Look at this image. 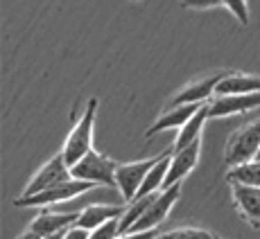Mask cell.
<instances>
[{
    "label": "cell",
    "instance_id": "cell-25",
    "mask_svg": "<svg viewBox=\"0 0 260 239\" xmlns=\"http://www.w3.org/2000/svg\"><path fill=\"white\" fill-rule=\"evenodd\" d=\"M18 239H43V237H41V235H37L34 230H27V232H23V235L18 237Z\"/></svg>",
    "mask_w": 260,
    "mask_h": 239
},
{
    "label": "cell",
    "instance_id": "cell-7",
    "mask_svg": "<svg viewBox=\"0 0 260 239\" xmlns=\"http://www.w3.org/2000/svg\"><path fill=\"white\" fill-rule=\"evenodd\" d=\"M179 194H181V183H177V185H170V187H166V190H161V192L156 194V198L152 201V206L147 208V212H145V215L132 226V230H152V228L161 226V223L168 219L170 210H172V206L177 203ZM132 230H129V232H132Z\"/></svg>",
    "mask_w": 260,
    "mask_h": 239
},
{
    "label": "cell",
    "instance_id": "cell-2",
    "mask_svg": "<svg viewBox=\"0 0 260 239\" xmlns=\"http://www.w3.org/2000/svg\"><path fill=\"white\" fill-rule=\"evenodd\" d=\"M258 149H260V117L249 120L247 124L238 127L229 136L226 144H224V163L229 167L249 163L258 156Z\"/></svg>",
    "mask_w": 260,
    "mask_h": 239
},
{
    "label": "cell",
    "instance_id": "cell-1",
    "mask_svg": "<svg viewBox=\"0 0 260 239\" xmlns=\"http://www.w3.org/2000/svg\"><path fill=\"white\" fill-rule=\"evenodd\" d=\"M95 113H98V99H88L86 108H84L79 122L73 127V131L68 133L66 142H63L61 156L66 161L68 167H73L75 163H79L88 151L93 149V124H95Z\"/></svg>",
    "mask_w": 260,
    "mask_h": 239
},
{
    "label": "cell",
    "instance_id": "cell-21",
    "mask_svg": "<svg viewBox=\"0 0 260 239\" xmlns=\"http://www.w3.org/2000/svg\"><path fill=\"white\" fill-rule=\"evenodd\" d=\"M222 5L238 18L242 25L249 23V7H247V0H222Z\"/></svg>",
    "mask_w": 260,
    "mask_h": 239
},
{
    "label": "cell",
    "instance_id": "cell-13",
    "mask_svg": "<svg viewBox=\"0 0 260 239\" xmlns=\"http://www.w3.org/2000/svg\"><path fill=\"white\" fill-rule=\"evenodd\" d=\"M79 219V212H52V210H41L34 221L29 223V230H34L37 235L41 237H48L52 232H59V230H66L71 228L73 223H77Z\"/></svg>",
    "mask_w": 260,
    "mask_h": 239
},
{
    "label": "cell",
    "instance_id": "cell-23",
    "mask_svg": "<svg viewBox=\"0 0 260 239\" xmlns=\"http://www.w3.org/2000/svg\"><path fill=\"white\" fill-rule=\"evenodd\" d=\"M158 232L156 228H152V230H132V232H122V235H118L116 239H156Z\"/></svg>",
    "mask_w": 260,
    "mask_h": 239
},
{
    "label": "cell",
    "instance_id": "cell-5",
    "mask_svg": "<svg viewBox=\"0 0 260 239\" xmlns=\"http://www.w3.org/2000/svg\"><path fill=\"white\" fill-rule=\"evenodd\" d=\"M163 153L158 156H152V158H141L136 163H118V169H116V187L122 194V198L132 201L136 198L138 190H141L145 176L149 174V169L156 165L161 161Z\"/></svg>",
    "mask_w": 260,
    "mask_h": 239
},
{
    "label": "cell",
    "instance_id": "cell-18",
    "mask_svg": "<svg viewBox=\"0 0 260 239\" xmlns=\"http://www.w3.org/2000/svg\"><path fill=\"white\" fill-rule=\"evenodd\" d=\"M229 183H242V185H256L260 187V161L253 158L249 163H242V165L229 167L226 174Z\"/></svg>",
    "mask_w": 260,
    "mask_h": 239
},
{
    "label": "cell",
    "instance_id": "cell-4",
    "mask_svg": "<svg viewBox=\"0 0 260 239\" xmlns=\"http://www.w3.org/2000/svg\"><path fill=\"white\" fill-rule=\"evenodd\" d=\"M95 183H88V181H79V178H71V181L61 183V185H54V187H48V190L39 192V194H32V196H21L14 201L16 208H48V206H54V203H63L68 198H75L79 194L93 190Z\"/></svg>",
    "mask_w": 260,
    "mask_h": 239
},
{
    "label": "cell",
    "instance_id": "cell-10",
    "mask_svg": "<svg viewBox=\"0 0 260 239\" xmlns=\"http://www.w3.org/2000/svg\"><path fill=\"white\" fill-rule=\"evenodd\" d=\"M224 74L226 72H215V74H206L202 79L190 82L183 91H179L177 95L170 99V106H181V104H192V102H208L215 95L217 84L222 82Z\"/></svg>",
    "mask_w": 260,
    "mask_h": 239
},
{
    "label": "cell",
    "instance_id": "cell-12",
    "mask_svg": "<svg viewBox=\"0 0 260 239\" xmlns=\"http://www.w3.org/2000/svg\"><path fill=\"white\" fill-rule=\"evenodd\" d=\"M231 196L236 201L240 215L247 219L253 228H260V187L231 183Z\"/></svg>",
    "mask_w": 260,
    "mask_h": 239
},
{
    "label": "cell",
    "instance_id": "cell-15",
    "mask_svg": "<svg viewBox=\"0 0 260 239\" xmlns=\"http://www.w3.org/2000/svg\"><path fill=\"white\" fill-rule=\"evenodd\" d=\"M122 212H124V206H102V203H93V206H86L79 212L77 226L95 230L98 226L111 221V219H120Z\"/></svg>",
    "mask_w": 260,
    "mask_h": 239
},
{
    "label": "cell",
    "instance_id": "cell-6",
    "mask_svg": "<svg viewBox=\"0 0 260 239\" xmlns=\"http://www.w3.org/2000/svg\"><path fill=\"white\" fill-rule=\"evenodd\" d=\"M71 178H73L71 167L66 165L61 151H59L57 156L50 158L43 167H39V172L29 178V183L25 185V190H23V196H32V194H39V192L48 190V187L61 185V183L71 181Z\"/></svg>",
    "mask_w": 260,
    "mask_h": 239
},
{
    "label": "cell",
    "instance_id": "cell-3",
    "mask_svg": "<svg viewBox=\"0 0 260 239\" xmlns=\"http://www.w3.org/2000/svg\"><path fill=\"white\" fill-rule=\"evenodd\" d=\"M116 169H118L116 161H111V158L91 149L82 161L71 167V174L73 178L95 183V185H116Z\"/></svg>",
    "mask_w": 260,
    "mask_h": 239
},
{
    "label": "cell",
    "instance_id": "cell-26",
    "mask_svg": "<svg viewBox=\"0 0 260 239\" xmlns=\"http://www.w3.org/2000/svg\"><path fill=\"white\" fill-rule=\"evenodd\" d=\"M63 235H66V230H59V232H52V235H48L43 239H63Z\"/></svg>",
    "mask_w": 260,
    "mask_h": 239
},
{
    "label": "cell",
    "instance_id": "cell-16",
    "mask_svg": "<svg viewBox=\"0 0 260 239\" xmlns=\"http://www.w3.org/2000/svg\"><path fill=\"white\" fill-rule=\"evenodd\" d=\"M206 120H211V117H208V106L204 104V106L199 108V111L194 113V115L190 117L181 129H179L177 140H174V149H183V147H188V144H192L194 140H199V138H202V129H204V124H206Z\"/></svg>",
    "mask_w": 260,
    "mask_h": 239
},
{
    "label": "cell",
    "instance_id": "cell-22",
    "mask_svg": "<svg viewBox=\"0 0 260 239\" xmlns=\"http://www.w3.org/2000/svg\"><path fill=\"white\" fill-rule=\"evenodd\" d=\"M219 5H222V0H181L183 9H213Z\"/></svg>",
    "mask_w": 260,
    "mask_h": 239
},
{
    "label": "cell",
    "instance_id": "cell-28",
    "mask_svg": "<svg viewBox=\"0 0 260 239\" xmlns=\"http://www.w3.org/2000/svg\"><path fill=\"white\" fill-rule=\"evenodd\" d=\"M134 3H138V0H134Z\"/></svg>",
    "mask_w": 260,
    "mask_h": 239
},
{
    "label": "cell",
    "instance_id": "cell-9",
    "mask_svg": "<svg viewBox=\"0 0 260 239\" xmlns=\"http://www.w3.org/2000/svg\"><path fill=\"white\" fill-rule=\"evenodd\" d=\"M199 149H202V138L194 140L192 144H188V147H183V149H174L172 158H170V169H168L166 183H163V190L170 185L181 183L183 178L192 172L194 165H197V161H199Z\"/></svg>",
    "mask_w": 260,
    "mask_h": 239
},
{
    "label": "cell",
    "instance_id": "cell-24",
    "mask_svg": "<svg viewBox=\"0 0 260 239\" xmlns=\"http://www.w3.org/2000/svg\"><path fill=\"white\" fill-rule=\"evenodd\" d=\"M88 237H91V230L77 226V223H73L71 228H66V235H63V239H88Z\"/></svg>",
    "mask_w": 260,
    "mask_h": 239
},
{
    "label": "cell",
    "instance_id": "cell-27",
    "mask_svg": "<svg viewBox=\"0 0 260 239\" xmlns=\"http://www.w3.org/2000/svg\"><path fill=\"white\" fill-rule=\"evenodd\" d=\"M256 158H258V161H260V149H258V156H256Z\"/></svg>",
    "mask_w": 260,
    "mask_h": 239
},
{
    "label": "cell",
    "instance_id": "cell-19",
    "mask_svg": "<svg viewBox=\"0 0 260 239\" xmlns=\"http://www.w3.org/2000/svg\"><path fill=\"white\" fill-rule=\"evenodd\" d=\"M156 239H217L213 232L204 230V228H177V230H170V232H163L158 235Z\"/></svg>",
    "mask_w": 260,
    "mask_h": 239
},
{
    "label": "cell",
    "instance_id": "cell-17",
    "mask_svg": "<svg viewBox=\"0 0 260 239\" xmlns=\"http://www.w3.org/2000/svg\"><path fill=\"white\" fill-rule=\"evenodd\" d=\"M158 192H152V194H145V196H136L129 201V206H124V212L122 217H120V235L122 232H129L132 230V226L141 219L145 212H147V208L152 206V201L156 198Z\"/></svg>",
    "mask_w": 260,
    "mask_h": 239
},
{
    "label": "cell",
    "instance_id": "cell-14",
    "mask_svg": "<svg viewBox=\"0 0 260 239\" xmlns=\"http://www.w3.org/2000/svg\"><path fill=\"white\" fill-rule=\"evenodd\" d=\"M249 93H260V77L244 72H226L217 84L215 95H249Z\"/></svg>",
    "mask_w": 260,
    "mask_h": 239
},
{
    "label": "cell",
    "instance_id": "cell-8",
    "mask_svg": "<svg viewBox=\"0 0 260 239\" xmlns=\"http://www.w3.org/2000/svg\"><path fill=\"white\" fill-rule=\"evenodd\" d=\"M208 117H229L238 113H247L251 108L260 106V93H249V95H215L206 102Z\"/></svg>",
    "mask_w": 260,
    "mask_h": 239
},
{
    "label": "cell",
    "instance_id": "cell-11",
    "mask_svg": "<svg viewBox=\"0 0 260 239\" xmlns=\"http://www.w3.org/2000/svg\"><path fill=\"white\" fill-rule=\"evenodd\" d=\"M206 102H192V104H181V106H168L163 115H158V120L147 129L145 138H154L156 133L168 131V129H181L183 124L188 122L199 108L204 106Z\"/></svg>",
    "mask_w": 260,
    "mask_h": 239
},
{
    "label": "cell",
    "instance_id": "cell-20",
    "mask_svg": "<svg viewBox=\"0 0 260 239\" xmlns=\"http://www.w3.org/2000/svg\"><path fill=\"white\" fill-rule=\"evenodd\" d=\"M120 235V219H111V221L98 226L95 230H91L88 239H116Z\"/></svg>",
    "mask_w": 260,
    "mask_h": 239
}]
</instances>
